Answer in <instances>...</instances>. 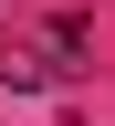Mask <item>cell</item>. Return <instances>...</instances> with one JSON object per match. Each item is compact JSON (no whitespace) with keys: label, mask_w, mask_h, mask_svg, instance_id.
Instances as JSON below:
<instances>
[{"label":"cell","mask_w":115,"mask_h":126,"mask_svg":"<svg viewBox=\"0 0 115 126\" xmlns=\"http://www.w3.org/2000/svg\"><path fill=\"white\" fill-rule=\"evenodd\" d=\"M73 53H84V21H52V42H0V94H42V84H63Z\"/></svg>","instance_id":"obj_1"}]
</instances>
